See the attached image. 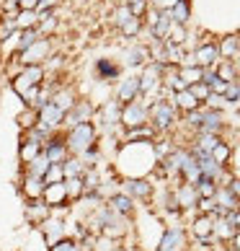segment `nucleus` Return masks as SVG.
<instances>
[{
    "label": "nucleus",
    "mask_w": 240,
    "mask_h": 251,
    "mask_svg": "<svg viewBox=\"0 0 240 251\" xmlns=\"http://www.w3.org/2000/svg\"><path fill=\"white\" fill-rule=\"evenodd\" d=\"M65 145H67V151L72 155H80V153H86L88 148H93L98 143V127L93 122H80L75 127H70V129H65Z\"/></svg>",
    "instance_id": "nucleus-1"
},
{
    "label": "nucleus",
    "mask_w": 240,
    "mask_h": 251,
    "mask_svg": "<svg viewBox=\"0 0 240 251\" xmlns=\"http://www.w3.org/2000/svg\"><path fill=\"white\" fill-rule=\"evenodd\" d=\"M178 122V109L168 99H155L150 104V125L155 132H171Z\"/></svg>",
    "instance_id": "nucleus-2"
},
{
    "label": "nucleus",
    "mask_w": 240,
    "mask_h": 251,
    "mask_svg": "<svg viewBox=\"0 0 240 251\" xmlns=\"http://www.w3.org/2000/svg\"><path fill=\"white\" fill-rule=\"evenodd\" d=\"M150 99H134L129 104H122V127L132 129V127H140L150 122Z\"/></svg>",
    "instance_id": "nucleus-3"
},
{
    "label": "nucleus",
    "mask_w": 240,
    "mask_h": 251,
    "mask_svg": "<svg viewBox=\"0 0 240 251\" xmlns=\"http://www.w3.org/2000/svg\"><path fill=\"white\" fill-rule=\"evenodd\" d=\"M49 54H52V36H39L31 47H26L23 52L13 54V62H18V65H44Z\"/></svg>",
    "instance_id": "nucleus-4"
},
{
    "label": "nucleus",
    "mask_w": 240,
    "mask_h": 251,
    "mask_svg": "<svg viewBox=\"0 0 240 251\" xmlns=\"http://www.w3.org/2000/svg\"><path fill=\"white\" fill-rule=\"evenodd\" d=\"M93 114H96V104L90 99H78L75 106L70 111H65V122H62V129H70L80 122H93Z\"/></svg>",
    "instance_id": "nucleus-5"
},
{
    "label": "nucleus",
    "mask_w": 240,
    "mask_h": 251,
    "mask_svg": "<svg viewBox=\"0 0 240 251\" xmlns=\"http://www.w3.org/2000/svg\"><path fill=\"white\" fill-rule=\"evenodd\" d=\"M227 129V122H225V111L219 109H209L201 104V122L196 127V132H212V135H222Z\"/></svg>",
    "instance_id": "nucleus-6"
},
{
    "label": "nucleus",
    "mask_w": 240,
    "mask_h": 251,
    "mask_svg": "<svg viewBox=\"0 0 240 251\" xmlns=\"http://www.w3.org/2000/svg\"><path fill=\"white\" fill-rule=\"evenodd\" d=\"M114 99L119 104H129V101L140 99V78L137 75H119L114 80Z\"/></svg>",
    "instance_id": "nucleus-7"
},
{
    "label": "nucleus",
    "mask_w": 240,
    "mask_h": 251,
    "mask_svg": "<svg viewBox=\"0 0 240 251\" xmlns=\"http://www.w3.org/2000/svg\"><path fill=\"white\" fill-rule=\"evenodd\" d=\"M62 122H65V111L57 104H52V101H47L42 109H36V125L47 127L49 132H60Z\"/></svg>",
    "instance_id": "nucleus-8"
},
{
    "label": "nucleus",
    "mask_w": 240,
    "mask_h": 251,
    "mask_svg": "<svg viewBox=\"0 0 240 251\" xmlns=\"http://www.w3.org/2000/svg\"><path fill=\"white\" fill-rule=\"evenodd\" d=\"M122 60H124V68L140 73L145 65L150 62V50H147V44L134 42V44H129V47L122 52Z\"/></svg>",
    "instance_id": "nucleus-9"
},
{
    "label": "nucleus",
    "mask_w": 240,
    "mask_h": 251,
    "mask_svg": "<svg viewBox=\"0 0 240 251\" xmlns=\"http://www.w3.org/2000/svg\"><path fill=\"white\" fill-rule=\"evenodd\" d=\"M194 60H196L199 68H215V65L222 60L217 50V42H201L194 47Z\"/></svg>",
    "instance_id": "nucleus-10"
},
{
    "label": "nucleus",
    "mask_w": 240,
    "mask_h": 251,
    "mask_svg": "<svg viewBox=\"0 0 240 251\" xmlns=\"http://www.w3.org/2000/svg\"><path fill=\"white\" fill-rule=\"evenodd\" d=\"M93 73H96V78L101 83H114L119 75H122V65L109 60V57H98L93 62Z\"/></svg>",
    "instance_id": "nucleus-11"
},
{
    "label": "nucleus",
    "mask_w": 240,
    "mask_h": 251,
    "mask_svg": "<svg viewBox=\"0 0 240 251\" xmlns=\"http://www.w3.org/2000/svg\"><path fill=\"white\" fill-rule=\"evenodd\" d=\"M183 246H186V233H183V228L181 226H171L163 233L158 251H181Z\"/></svg>",
    "instance_id": "nucleus-12"
},
{
    "label": "nucleus",
    "mask_w": 240,
    "mask_h": 251,
    "mask_svg": "<svg viewBox=\"0 0 240 251\" xmlns=\"http://www.w3.org/2000/svg\"><path fill=\"white\" fill-rule=\"evenodd\" d=\"M44 155H47V158H49L52 163H62L65 158L70 155V151H67V145H65V137H62V135H57V132H54V135L49 137V140L44 143Z\"/></svg>",
    "instance_id": "nucleus-13"
},
{
    "label": "nucleus",
    "mask_w": 240,
    "mask_h": 251,
    "mask_svg": "<svg viewBox=\"0 0 240 251\" xmlns=\"http://www.w3.org/2000/svg\"><path fill=\"white\" fill-rule=\"evenodd\" d=\"M44 187H47V181L42 179V176H34V174H23V181H21V192L26 200H42L44 194Z\"/></svg>",
    "instance_id": "nucleus-14"
},
{
    "label": "nucleus",
    "mask_w": 240,
    "mask_h": 251,
    "mask_svg": "<svg viewBox=\"0 0 240 251\" xmlns=\"http://www.w3.org/2000/svg\"><path fill=\"white\" fill-rule=\"evenodd\" d=\"M168 101L181 111V114H186V111H194V109H199V106H201V101L191 94V88H183V91H176V94H171Z\"/></svg>",
    "instance_id": "nucleus-15"
},
{
    "label": "nucleus",
    "mask_w": 240,
    "mask_h": 251,
    "mask_svg": "<svg viewBox=\"0 0 240 251\" xmlns=\"http://www.w3.org/2000/svg\"><path fill=\"white\" fill-rule=\"evenodd\" d=\"M42 200L47 202L49 207H57V204H67V202H70V197H67V189H65V181L47 184V187H44Z\"/></svg>",
    "instance_id": "nucleus-16"
},
{
    "label": "nucleus",
    "mask_w": 240,
    "mask_h": 251,
    "mask_svg": "<svg viewBox=\"0 0 240 251\" xmlns=\"http://www.w3.org/2000/svg\"><path fill=\"white\" fill-rule=\"evenodd\" d=\"M47 218H52V207L44 200H31L29 204H26V220L29 223H44Z\"/></svg>",
    "instance_id": "nucleus-17"
},
{
    "label": "nucleus",
    "mask_w": 240,
    "mask_h": 251,
    "mask_svg": "<svg viewBox=\"0 0 240 251\" xmlns=\"http://www.w3.org/2000/svg\"><path fill=\"white\" fill-rule=\"evenodd\" d=\"M176 202H178V207L181 210H191V207H196V202H199V194H196V187L194 184H189V181H183L181 187L176 189Z\"/></svg>",
    "instance_id": "nucleus-18"
},
{
    "label": "nucleus",
    "mask_w": 240,
    "mask_h": 251,
    "mask_svg": "<svg viewBox=\"0 0 240 251\" xmlns=\"http://www.w3.org/2000/svg\"><path fill=\"white\" fill-rule=\"evenodd\" d=\"M106 204H109L114 212H119V215H127V218L132 215V210H134V200L129 197L127 192H114L111 197H109Z\"/></svg>",
    "instance_id": "nucleus-19"
},
{
    "label": "nucleus",
    "mask_w": 240,
    "mask_h": 251,
    "mask_svg": "<svg viewBox=\"0 0 240 251\" xmlns=\"http://www.w3.org/2000/svg\"><path fill=\"white\" fill-rule=\"evenodd\" d=\"M122 192H127L132 200H134V197H137V200H150L153 184H150V181H142V179H129V181H124Z\"/></svg>",
    "instance_id": "nucleus-20"
},
{
    "label": "nucleus",
    "mask_w": 240,
    "mask_h": 251,
    "mask_svg": "<svg viewBox=\"0 0 240 251\" xmlns=\"http://www.w3.org/2000/svg\"><path fill=\"white\" fill-rule=\"evenodd\" d=\"M217 50H219V57H222V60H235L240 54V34L222 36L219 44H217Z\"/></svg>",
    "instance_id": "nucleus-21"
},
{
    "label": "nucleus",
    "mask_w": 240,
    "mask_h": 251,
    "mask_svg": "<svg viewBox=\"0 0 240 251\" xmlns=\"http://www.w3.org/2000/svg\"><path fill=\"white\" fill-rule=\"evenodd\" d=\"M49 101H52V104H57L62 111H70L72 106H75L78 96H75V91H72V88H67V86H57Z\"/></svg>",
    "instance_id": "nucleus-22"
},
{
    "label": "nucleus",
    "mask_w": 240,
    "mask_h": 251,
    "mask_svg": "<svg viewBox=\"0 0 240 251\" xmlns=\"http://www.w3.org/2000/svg\"><path fill=\"white\" fill-rule=\"evenodd\" d=\"M42 151H44V145H42V143H36V140H31V137H26V135H23L21 145H18V158H21V163L26 166V163H31Z\"/></svg>",
    "instance_id": "nucleus-23"
},
{
    "label": "nucleus",
    "mask_w": 240,
    "mask_h": 251,
    "mask_svg": "<svg viewBox=\"0 0 240 251\" xmlns=\"http://www.w3.org/2000/svg\"><path fill=\"white\" fill-rule=\"evenodd\" d=\"M39 228L44 230V236H47V244L52 246V244H57L60 238H65V223L62 220H52V218H47L44 223H39Z\"/></svg>",
    "instance_id": "nucleus-24"
},
{
    "label": "nucleus",
    "mask_w": 240,
    "mask_h": 251,
    "mask_svg": "<svg viewBox=\"0 0 240 251\" xmlns=\"http://www.w3.org/2000/svg\"><path fill=\"white\" fill-rule=\"evenodd\" d=\"M124 140L127 143H153L155 140V127L147 122V125H140V127H132V129H127V135H124Z\"/></svg>",
    "instance_id": "nucleus-25"
},
{
    "label": "nucleus",
    "mask_w": 240,
    "mask_h": 251,
    "mask_svg": "<svg viewBox=\"0 0 240 251\" xmlns=\"http://www.w3.org/2000/svg\"><path fill=\"white\" fill-rule=\"evenodd\" d=\"M13 21H16V29H34V26L39 24V13L29 11V8H18Z\"/></svg>",
    "instance_id": "nucleus-26"
},
{
    "label": "nucleus",
    "mask_w": 240,
    "mask_h": 251,
    "mask_svg": "<svg viewBox=\"0 0 240 251\" xmlns=\"http://www.w3.org/2000/svg\"><path fill=\"white\" fill-rule=\"evenodd\" d=\"M171 16H173V24H183V26H189L191 21V0H178L173 8H168Z\"/></svg>",
    "instance_id": "nucleus-27"
},
{
    "label": "nucleus",
    "mask_w": 240,
    "mask_h": 251,
    "mask_svg": "<svg viewBox=\"0 0 240 251\" xmlns=\"http://www.w3.org/2000/svg\"><path fill=\"white\" fill-rule=\"evenodd\" d=\"M62 171H65V179H70V176H83V171H86V163L80 161L78 155H67L62 161Z\"/></svg>",
    "instance_id": "nucleus-28"
},
{
    "label": "nucleus",
    "mask_w": 240,
    "mask_h": 251,
    "mask_svg": "<svg viewBox=\"0 0 240 251\" xmlns=\"http://www.w3.org/2000/svg\"><path fill=\"white\" fill-rule=\"evenodd\" d=\"M219 166H230V155H233V143H225V140H219L215 145V151L209 153Z\"/></svg>",
    "instance_id": "nucleus-29"
},
{
    "label": "nucleus",
    "mask_w": 240,
    "mask_h": 251,
    "mask_svg": "<svg viewBox=\"0 0 240 251\" xmlns=\"http://www.w3.org/2000/svg\"><path fill=\"white\" fill-rule=\"evenodd\" d=\"M49 163H52V161H49V158L44 155V151H42V153L36 155L31 163H26V174H34V176H42V179H44V174H47Z\"/></svg>",
    "instance_id": "nucleus-30"
},
{
    "label": "nucleus",
    "mask_w": 240,
    "mask_h": 251,
    "mask_svg": "<svg viewBox=\"0 0 240 251\" xmlns=\"http://www.w3.org/2000/svg\"><path fill=\"white\" fill-rule=\"evenodd\" d=\"M65 189H67L70 202L80 200L83 194H86V187H83V176H70V179H65Z\"/></svg>",
    "instance_id": "nucleus-31"
},
{
    "label": "nucleus",
    "mask_w": 240,
    "mask_h": 251,
    "mask_svg": "<svg viewBox=\"0 0 240 251\" xmlns=\"http://www.w3.org/2000/svg\"><path fill=\"white\" fill-rule=\"evenodd\" d=\"M215 70H217V75L222 78V80H227V83L238 78V70H235V62L233 60H219L215 65Z\"/></svg>",
    "instance_id": "nucleus-32"
},
{
    "label": "nucleus",
    "mask_w": 240,
    "mask_h": 251,
    "mask_svg": "<svg viewBox=\"0 0 240 251\" xmlns=\"http://www.w3.org/2000/svg\"><path fill=\"white\" fill-rule=\"evenodd\" d=\"M194 187H196V194H199V197H215L217 181L209 179V176H199V181L194 184Z\"/></svg>",
    "instance_id": "nucleus-33"
},
{
    "label": "nucleus",
    "mask_w": 240,
    "mask_h": 251,
    "mask_svg": "<svg viewBox=\"0 0 240 251\" xmlns=\"http://www.w3.org/2000/svg\"><path fill=\"white\" fill-rule=\"evenodd\" d=\"M132 18H134V13H132V8H129L127 3H122V5H119L116 11L111 13V21H114V26H116V29H122L124 24H129V21H132Z\"/></svg>",
    "instance_id": "nucleus-34"
},
{
    "label": "nucleus",
    "mask_w": 240,
    "mask_h": 251,
    "mask_svg": "<svg viewBox=\"0 0 240 251\" xmlns=\"http://www.w3.org/2000/svg\"><path fill=\"white\" fill-rule=\"evenodd\" d=\"M186 36H189V29L183 24H173L171 26V31H168V36H165V42H173V44H186Z\"/></svg>",
    "instance_id": "nucleus-35"
},
{
    "label": "nucleus",
    "mask_w": 240,
    "mask_h": 251,
    "mask_svg": "<svg viewBox=\"0 0 240 251\" xmlns=\"http://www.w3.org/2000/svg\"><path fill=\"white\" fill-rule=\"evenodd\" d=\"M204 106H209V109H219V111H227L233 104H230V101L225 99V94H212V91H209V96L204 99Z\"/></svg>",
    "instance_id": "nucleus-36"
},
{
    "label": "nucleus",
    "mask_w": 240,
    "mask_h": 251,
    "mask_svg": "<svg viewBox=\"0 0 240 251\" xmlns=\"http://www.w3.org/2000/svg\"><path fill=\"white\" fill-rule=\"evenodd\" d=\"M178 75L186 80V86H191V83H199L201 80V68L199 65H189V68H178Z\"/></svg>",
    "instance_id": "nucleus-37"
},
{
    "label": "nucleus",
    "mask_w": 240,
    "mask_h": 251,
    "mask_svg": "<svg viewBox=\"0 0 240 251\" xmlns=\"http://www.w3.org/2000/svg\"><path fill=\"white\" fill-rule=\"evenodd\" d=\"M44 181H47V184H57V181H65V171H62V163H49L47 174H44Z\"/></svg>",
    "instance_id": "nucleus-38"
},
{
    "label": "nucleus",
    "mask_w": 240,
    "mask_h": 251,
    "mask_svg": "<svg viewBox=\"0 0 240 251\" xmlns=\"http://www.w3.org/2000/svg\"><path fill=\"white\" fill-rule=\"evenodd\" d=\"M196 207L204 212V215H215V212H217V202H215V197H199Z\"/></svg>",
    "instance_id": "nucleus-39"
},
{
    "label": "nucleus",
    "mask_w": 240,
    "mask_h": 251,
    "mask_svg": "<svg viewBox=\"0 0 240 251\" xmlns=\"http://www.w3.org/2000/svg\"><path fill=\"white\" fill-rule=\"evenodd\" d=\"M49 251H80V246H78L72 238H60L57 244L49 246Z\"/></svg>",
    "instance_id": "nucleus-40"
},
{
    "label": "nucleus",
    "mask_w": 240,
    "mask_h": 251,
    "mask_svg": "<svg viewBox=\"0 0 240 251\" xmlns=\"http://www.w3.org/2000/svg\"><path fill=\"white\" fill-rule=\"evenodd\" d=\"M124 3L132 8L134 16H145V11L150 8V0H124Z\"/></svg>",
    "instance_id": "nucleus-41"
},
{
    "label": "nucleus",
    "mask_w": 240,
    "mask_h": 251,
    "mask_svg": "<svg viewBox=\"0 0 240 251\" xmlns=\"http://www.w3.org/2000/svg\"><path fill=\"white\" fill-rule=\"evenodd\" d=\"M189 88H191V94L196 96V99L201 101V104H204V99L209 96V86H207V83H201V80H199V83H191Z\"/></svg>",
    "instance_id": "nucleus-42"
},
{
    "label": "nucleus",
    "mask_w": 240,
    "mask_h": 251,
    "mask_svg": "<svg viewBox=\"0 0 240 251\" xmlns=\"http://www.w3.org/2000/svg\"><path fill=\"white\" fill-rule=\"evenodd\" d=\"M153 151H155V155H158V158H165V155L173 151V148H171L168 140H163V143H155V145H153Z\"/></svg>",
    "instance_id": "nucleus-43"
},
{
    "label": "nucleus",
    "mask_w": 240,
    "mask_h": 251,
    "mask_svg": "<svg viewBox=\"0 0 240 251\" xmlns=\"http://www.w3.org/2000/svg\"><path fill=\"white\" fill-rule=\"evenodd\" d=\"M60 8V0H39L36 3V13L39 11H57Z\"/></svg>",
    "instance_id": "nucleus-44"
},
{
    "label": "nucleus",
    "mask_w": 240,
    "mask_h": 251,
    "mask_svg": "<svg viewBox=\"0 0 240 251\" xmlns=\"http://www.w3.org/2000/svg\"><path fill=\"white\" fill-rule=\"evenodd\" d=\"M225 88H227V80H222V78H217V80L209 86L212 94H225Z\"/></svg>",
    "instance_id": "nucleus-45"
},
{
    "label": "nucleus",
    "mask_w": 240,
    "mask_h": 251,
    "mask_svg": "<svg viewBox=\"0 0 240 251\" xmlns=\"http://www.w3.org/2000/svg\"><path fill=\"white\" fill-rule=\"evenodd\" d=\"M227 187H230V192H233V194H235V197L240 200V179H235V176H233V179H230V181H227Z\"/></svg>",
    "instance_id": "nucleus-46"
},
{
    "label": "nucleus",
    "mask_w": 240,
    "mask_h": 251,
    "mask_svg": "<svg viewBox=\"0 0 240 251\" xmlns=\"http://www.w3.org/2000/svg\"><path fill=\"white\" fill-rule=\"evenodd\" d=\"M178 0H158V8H173Z\"/></svg>",
    "instance_id": "nucleus-47"
},
{
    "label": "nucleus",
    "mask_w": 240,
    "mask_h": 251,
    "mask_svg": "<svg viewBox=\"0 0 240 251\" xmlns=\"http://www.w3.org/2000/svg\"><path fill=\"white\" fill-rule=\"evenodd\" d=\"M233 62H235V70H238V78H240V54H238V57H235Z\"/></svg>",
    "instance_id": "nucleus-48"
},
{
    "label": "nucleus",
    "mask_w": 240,
    "mask_h": 251,
    "mask_svg": "<svg viewBox=\"0 0 240 251\" xmlns=\"http://www.w3.org/2000/svg\"><path fill=\"white\" fill-rule=\"evenodd\" d=\"M114 251H127V249H124V246H116V249H114Z\"/></svg>",
    "instance_id": "nucleus-49"
}]
</instances>
